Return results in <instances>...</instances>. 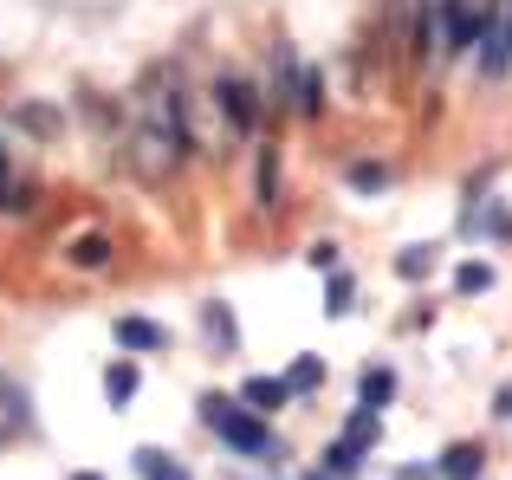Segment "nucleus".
<instances>
[{"label":"nucleus","mask_w":512,"mask_h":480,"mask_svg":"<svg viewBox=\"0 0 512 480\" xmlns=\"http://www.w3.org/2000/svg\"><path fill=\"white\" fill-rule=\"evenodd\" d=\"M137 474L143 480H188V468H175L163 448H137Z\"/></svg>","instance_id":"obj_10"},{"label":"nucleus","mask_w":512,"mask_h":480,"mask_svg":"<svg viewBox=\"0 0 512 480\" xmlns=\"http://www.w3.org/2000/svg\"><path fill=\"white\" fill-rule=\"evenodd\" d=\"M65 260L85 266V273H98V266H111V240H104V234H78L72 247H65Z\"/></svg>","instance_id":"obj_6"},{"label":"nucleus","mask_w":512,"mask_h":480,"mask_svg":"<svg viewBox=\"0 0 512 480\" xmlns=\"http://www.w3.org/2000/svg\"><path fill=\"white\" fill-rule=\"evenodd\" d=\"M428 266H435V247H409V253H396V273H402V279H422Z\"/></svg>","instance_id":"obj_16"},{"label":"nucleus","mask_w":512,"mask_h":480,"mask_svg":"<svg viewBox=\"0 0 512 480\" xmlns=\"http://www.w3.org/2000/svg\"><path fill=\"white\" fill-rule=\"evenodd\" d=\"M33 182H13V169H7V150H0V208H7V215H13V208H33Z\"/></svg>","instance_id":"obj_8"},{"label":"nucleus","mask_w":512,"mask_h":480,"mask_svg":"<svg viewBox=\"0 0 512 480\" xmlns=\"http://www.w3.org/2000/svg\"><path fill=\"white\" fill-rule=\"evenodd\" d=\"M117 344H124V351H163L169 344V331L163 325H150V318H117Z\"/></svg>","instance_id":"obj_4"},{"label":"nucleus","mask_w":512,"mask_h":480,"mask_svg":"<svg viewBox=\"0 0 512 480\" xmlns=\"http://www.w3.org/2000/svg\"><path fill=\"white\" fill-rule=\"evenodd\" d=\"M325 468H331V474H357V468H363V448L338 442V448H331V455H325Z\"/></svg>","instance_id":"obj_19"},{"label":"nucleus","mask_w":512,"mask_h":480,"mask_svg":"<svg viewBox=\"0 0 512 480\" xmlns=\"http://www.w3.org/2000/svg\"><path fill=\"white\" fill-rule=\"evenodd\" d=\"M214 104H221V117L234 130H253V124H260V98H253L247 78H221V85H214Z\"/></svg>","instance_id":"obj_2"},{"label":"nucleus","mask_w":512,"mask_h":480,"mask_svg":"<svg viewBox=\"0 0 512 480\" xmlns=\"http://www.w3.org/2000/svg\"><path fill=\"white\" fill-rule=\"evenodd\" d=\"M350 182H357V189H383L389 169H383V163H357V169H350Z\"/></svg>","instance_id":"obj_22"},{"label":"nucleus","mask_w":512,"mask_h":480,"mask_svg":"<svg viewBox=\"0 0 512 480\" xmlns=\"http://www.w3.org/2000/svg\"><path fill=\"white\" fill-rule=\"evenodd\" d=\"M0 409H7V422H26V396L13 377H0Z\"/></svg>","instance_id":"obj_20"},{"label":"nucleus","mask_w":512,"mask_h":480,"mask_svg":"<svg viewBox=\"0 0 512 480\" xmlns=\"http://www.w3.org/2000/svg\"><path fill=\"white\" fill-rule=\"evenodd\" d=\"M260 202L279 208V150H260Z\"/></svg>","instance_id":"obj_14"},{"label":"nucleus","mask_w":512,"mask_h":480,"mask_svg":"<svg viewBox=\"0 0 512 480\" xmlns=\"http://www.w3.org/2000/svg\"><path fill=\"white\" fill-rule=\"evenodd\" d=\"M493 416H512V383H506L500 396H493Z\"/></svg>","instance_id":"obj_24"},{"label":"nucleus","mask_w":512,"mask_h":480,"mask_svg":"<svg viewBox=\"0 0 512 480\" xmlns=\"http://www.w3.org/2000/svg\"><path fill=\"white\" fill-rule=\"evenodd\" d=\"M201 422H208V429L221 435L227 448H240V455H279L273 429H266L260 416H247L234 396H201Z\"/></svg>","instance_id":"obj_1"},{"label":"nucleus","mask_w":512,"mask_h":480,"mask_svg":"<svg viewBox=\"0 0 512 480\" xmlns=\"http://www.w3.org/2000/svg\"><path fill=\"white\" fill-rule=\"evenodd\" d=\"M201 331L214 338V351H234V318H227V305H201Z\"/></svg>","instance_id":"obj_11"},{"label":"nucleus","mask_w":512,"mask_h":480,"mask_svg":"<svg viewBox=\"0 0 512 480\" xmlns=\"http://www.w3.org/2000/svg\"><path fill=\"white\" fill-rule=\"evenodd\" d=\"M72 480H104V474H72Z\"/></svg>","instance_id":"obj_25"},{"label":"nucleus","mask_w":512,"mask_h":480,"mask_svg":"<svg viewBox=\"0 0 512 480\" xmlns=\"http://www.w3.org/2000/svg\"><path fill=\"white\" fill-rule=\"evenodd\" d=\"M357 396H363V409H370V416H376V409H383L389 396H396V377H389V370H363Z\"/></svg>","instance_id":"obj_9"},{"label":"nucleus","mask_w":512,"mask_h":480,"mask_svg":"<svg viewBox=\"0 0 512 480\" xmlns=\"http://www.w3.org/2000/svg\"><path fill=\"white\" fill-rule=\"evenodd\" d=\"M279 383H286V390H318V383H325V364H318V357H299Z\"/></svg>","instance_id":"obj_13"},{"label":"nucleus","mask_w":512,"mask_h":480,"mask_svg":"<svg viewBox=\"0 0 512 480\" xmlns=\"http://www.w3.org/2000/svg\"><path fill=\"white\" fill-rule=\"evenodd\" d=\"M137 364H130V357H117V364L111 370H104V396H111V409H124L130 403V396H137Z\"/></svg>","instance_id":"obj_7"},{"label":"nucleus","mask_w":512,"mask_h":480,"mask_svg":"<svg viewBox=\"0 0 512 480\" xmlns=\"http://www.w3.org/2000/svg\"><path fill=\"white\" fill-rule=\"evenodd\" d=\"M480 468H487V455H480V442H454L448 455H441V480H480Z\"/></svg>","instance_id":"obj_5"},{"label":"nucleus","mask_w":512,"mask_h":480,"mask_svg":"<svg viewBox=\"0 0 512 480\" xmlns=\"http://www.w3.org/2000/svg\"><path fill=\"white\" fill-rule=\"evenodd\" d=\"M454 286H461V292H487V286H493V266H487V260L461 266V273H454Z\"/></svg>","instance_id":"obj_17"},{"label":"nucleus","mask_w":512,"mask_h":480,"mask_svg":"<svg viewBox=\"0 0 512 480\" xmlns=\"http://www.w3.org/2000/svg\"><path fill=\"white\" fill-rule=\"evenodd\" d=\"M376 435H383V422H376L370 409H357V416H350V435H344V442H350V448H376Z\"/></svg>","instance_id":"obj_15"},{"label":"nucleus","mask_w":512,"mask_h":480,"mask_svg":"<svg viewBox=\"0 0 512 480\" xmlns=\"http://www.w3.org/2000/svg\"><path fill=\"white\" fill-rule=\"evenodd\" d=\"M286 396H292V390H286V383H279V377H247V390H240V403H247L253 416L266 422V416H273V409H286Z\"/></svg>","instance_id":"obj_3"},{"label":"nucleus","mask_w":512,"mask_h":480,"mask_svg":"<svg viewBox=\"0 0 512 480\" xmlns=\"http://www.w3.org/2000/svg\"><path fill=\"white\" fill-rule=\"evenodd\" d=\"M305 480H325V474H305Z\"/></svg>","instance_id":"obj_26"},{"label":"nucleus","mask_w":512,"mask_h":480,"mask_svg":"<svg viewBox=\"0 0 512 480\" xmlns=\"http://www.w3.org/2000/svg\"><path fill=\"white\" fill-rule=\"evenodd\" d=\"M305 260H312V266H338V247H331V240H318V247L305 253Z\"/></svg>","instance_id":"obj_23"},{"label":"nucleus","mask_w":512,"mask_h":480,"mask_svg":"<svg viewBox=\"0 0 512 480\" xmlns=\"http://www.w3.org/2000/svg\"><path fill=\"white\" fill-rule=\"evenodd\" d=\"M13 124H20V130H39V137H52V130H59V117H52L46 104H13Z\"/></svg>","instance_id":"obj_12"},{"label":"nucleus","mask_w":512,"mask_h":480,"mask_svg":"<svg viewBox=\"0 0 512 480\" xmlns=\"http://www.w3.org/2000/svg\"><path fill=\"white\" fill-rule=\"evenodd\" d=\"M325 312H331V318H344V312H350V279H344V273H331V292H325Z\"/></svg>","instance_id":"obj_21"},{"label":"nucleus","mask_w":512,"mask_h":480,"mask_svg":"<svg viewBox=\"0 0 512 480\" xmlns=\"http://www.w3.org/2000/svg\"><path fill=\"white\" fill-rule=\"evenodd\" d=\"M318 104H325V85H318V72H299V111L318 117Z\"/></svg>","instance_id":"obj_18"}]
</instances>
